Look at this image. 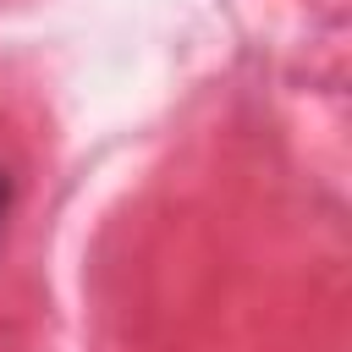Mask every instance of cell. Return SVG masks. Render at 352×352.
Returning a JSON list of instances; mask_svg holds the SVG:
<instances>
[{"label":"cell","mask_w":352,"mask_h":352,"mask_svg":"<svg viewBox=\"0 0 352 352\" xmlns=\"http://www.w3.org/2000/svg\"><path fill=\"white\" fill-rule=\"evenodd\" d=\"M11 198H16V176L0 165V231H6V214H11Z\"/></svg>","instance_id":"6da1fadb"}]
</instances>
